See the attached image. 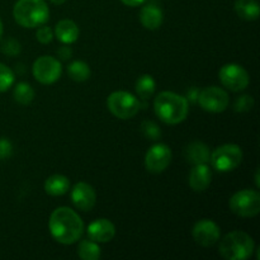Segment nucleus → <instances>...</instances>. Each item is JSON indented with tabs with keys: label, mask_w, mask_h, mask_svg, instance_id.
I'll return each instance as SVG.
<instances>
[{
	"label": "nucleus",
	"mask_w": 260,
	"mask_h": 260,
	"mask_svg": "<svg viewBox=\"0 0 260 260\" xmlns=\"http://www.w3.org/2000/svg\"><path fill=\"white\" fill-rule=\"evenodd\" d=\"M48 229L57 243L71 245L80 240L84 233V222L74 210L69 207H58L51 213Z\"/></svg>",
	"instance_id": "nucleus-1"
},
{
	"label": "nucleus",
	"mask_w": 260,
	"mask_h": 260,
	"mask_svg": "<svg viewBox=\"0 0 260 260\" xmlns=\"http://www.w3.org/2000/svg\"><path fill=\"white\" fill-rule=\"evenodd\" d=\"M156 116L167 124H178L184 121L189 112V102L173 91H161L154 101Z\"/></svg>",
	"instance_id": "nucleus-2"
},
{
	"label": "nucleus",
	"mask_w": 260,
	"mask_h": 260,
	"mask_svg": "<svg viewBox=\"0 0 260 260\" xmlns=\"http://www.w3.org/2000/svg\"><path fill=\"white\" fill-rule=\"evenodd\" d=\"M50 9L45 0H18L13 8L15 22L24 28H36L47 22Z\"/></svg>",
	"instance_id": "nucleus-3"
},
{
	"label": "nucleus",
	"mask_w": 260,
	"mask_h": 260,
	"mask_svg": "<svg viewBox=\"0 0 260 260\" xmlns=\"http://www.w3.org/2000/svg\"><path fill=\"white\" fill-rule=\"evenodd\" d=\"M255 249L253 238L244 231L229 233L221 240L218 251L228 260H245L250 258Z\"/></svg>",
	"instance_id": "nucleus-4"
},
{
	"label": "nucleus",
	"mask_w": 260,
	"mask_h": 260,
	"mask_svg": "<svg viewBox=\"0 0 260 260\" xmlns=\"http://www.w3.org/2000/svg\"><path fill=\"white\" fill-rule=\"evenodd\" d=\"M243 161V150L235 144H226L213 150L210 162L213 169L221 173H228L236 169Z\"/></svg>",
	"instance_id": "nucleus-5"
},
{
	"label": "nucleus",
	"mask_w": 260,
	"mask_h": 260,
	"mask_svg": "<svg viewBox=\"0 0 260 260\" xmlns=\"http://www.w3.org/2000/svg\"><path fill=\"white\" fill-rule=\"evenodd\" d=\"M107 106L111 113L117 118L129 119L136 116L140 111L139 99L128 91L118 90L112 93L107 99Z\"/></svg>",
	"instance_id": "nucleus-6"
},
{
	"label": "nucleus",
	"mask_w": 260,
	"mask_h": 260,
	"mask_svg": "<svg viewBox=\"0 0 260 260\" xmlns=\"http://www.w3.org/2000/svg\"><path fill=\"white\" fill-rule=\"evenodd\" d=\"M230 210L240 217H255L260 212V194L254 189H243L230 198Z\"/></svg>",
	"instance_id": "nucleus-7"
},
{
	"label": "nucleus",
	"mask_w": 260,
	"mask_h": 260,
	"mask_svg": "<svg viewBox=\"0 0 260 260\" xmlns=\"http://www.w3.org/2000/svg\"><path fill=\"white\" fill-rule=\"evenodd\" d=\"M33 76L41 84H52L60 79L62 73V66L57 58L52 56H41L33 62Z\"/></svg>",
	"instance_id": "nucleus-8"
},
{
	"label": "nucleus",
	"mask_w": 260,
	"mask_h": 260,
	"mask_svg": "<svg viewBox=\"0 0 260 260\" xmlns=\"http://www.w3.org/2000/svg\"><path fill=\"white\" fill-rule=\"evenodd\" d=\"M218 78L225 88L233 91L244 90L249 85V74L238 63H226L218 71Z\"/></svg>",
	"instance_id": "nucleus-9"
},
{
	"label": "nucleus",
	"mask_w": 260,
	"mask_h": 260,
	"mask_svg": "<svg viewBox=\"0 0 260 260\" xmlns=\"http://www.w3.org/2000/svg\"><path fill=\"white\" fill-rule=\"evenodd\" d=\"M197 102L206 112L220 113L228 108L230 98L223 89L218 86H208L200 91Z\"/></svg>",
	"instance_id": "nucleus-10"
},
{
	"label": "nucleus",
	"mask_w": 260,
	"mask_h": 260,
	"mask_svg": "<svg viewBox=\"0 0 260 260\" xmlns=\"http://www.w3.org/2000/svg\"><path fill=\"white\" fill-rule=\"evenodd\" d=\"M172 161V150L165 144H156L150 147L145 156V167L150 173L164 172Z\"/></svg>",
	"instance_id": "nucleus-11"
},
{
	"label": "nucleus",
	"mask_w": 260,
	"mask_h": 260,
	"mask_svg": "<svg viewBox=\"0 0 260 260\" xmlns=\"http://www.w3.org/2000/svg\"><path fill=\"white\" fill-rule=\"evenodd\" d=\"M220 233L221 231L217 223H215L211 220H207V218L196 222L192 230V235L196 243L200 244L201 246H205V248L215 245L218 241V239H220Z\"/></svg>",
	"instance_id": "nucleus-12"
},
{
	"label": "nucleus",
	"mask_w": 260,
	"mask_h": 260,
	"mask_svg": "<svg viewBox=\"0 0 260 260\" xmlns=\"http://www.w3.org/2000/svg\"><path fill=\"white\" fill-rule=\"evenodd\" d=\"M71 200L78 210L86 212V211L93 210L95 206L96 193L90 184L80 182L74 185L71 190Z\"/></svg>",
	"instance_id": "nucleus-13"
},
{
	"label": "nucleus",
	"mask_w": 260,
	"mask_h": 260,
	"mask_svg": "<svg viewBox=\"0 0 260 260\" xmlns=\"http://www.w3.org/2000/svg\"><path fill=\"white\" fill-rule=\"evenodd\" d=\"M116 235L113 222L107 218H98L88 226V238L95 243H108Z\"/></svg>",
	"instance_id": "nucleus-14"
},
{
	"label": "nucleus",
	"mask_w": 260,
	"mask_h": 260,
	"mask_svg": "<svg viewBox=\"0 0 260 260\" xmlns=\"http://www.w3.org/2000/svg\"><path fill=\"white\" fill-rule=\"evenodd\" d=\"M211 180H212V172L210 167L207 164H197L190 170L188 182L194 192H203L211 184Z\"/></svg>",
	"instance_id": "nucleus-15"
},
{
	"label": "nucleus",
	"mask_w": 260,
	"mask_h": 260,
	"mask_svg": "<svg viewBox=\"0 0 260 260\" xmlns=\"http://www.w3.org/2000/svg\"><path fill=\"white\" fill-rule=\"evenodd\" d=\"M210 149L207 145L201 141L190 142L184 149V157L189 164H207L210 161Z\"/></svg>",
	"instance_id": "nucleus-16"
},
{
	"label": "nucleus",
	"mask_w": 260,
	"mask_h": 260,
	"mask_svg": "<svg viewBox=\"0 0 260 260\" xmlns=\"http://www.w3.org/2000/svg\"><path fill=\"white\" fill-rule=\"evenodd\" d=\"M55 36L63 45L74 43L79 38V27L74 20L62 19L56 24Z\"/></svg>",
	"instance_id": "nucleus-17"
},
{
	"label": "nucleus",
	"mask_w": 260,
	"mask_h": 260,
	"mask_svg": "<svg viewBox=\"0 0 260 260\" xmlns=\"http://www.w3.org/2000/svg\"><path fill=\"white\" fill-rule=\"evenodd\" d=\"M162 12L156 5H145L140 12V22L146 29L155 30L161 25L162 23Z\"/></svg>",
	"instance_id": "nucleus-18"
},
{
	"label": "nucleus",
	"mask_w": 260,
	"mask_h": 260,
	"mask_svg": "<svg viewBox=\"0 0 260 260\" xmlns=\"http://www.w3.org/2000/svg\"><path fill=\"white\" fill-rule=\"evenodd\" d=\"M70 188V182L65 175L55 174L51 175L45 182V192L47 194L57 197V196L65 194Z\"/></svg>",
	"instance_id": "nucleus-19"
},
{
	"label": "nucleus",
	"mask_w": 260,
	"mask_h": 260,
	"mask_svg": "<svg viewBox=\"0 0 260 260\" xmlns=\"http://www.w3.org/2000/svg\"><path fill=\"white\" fill-rule=\"evenodd\" d=\"M236 14L245 20H256L259 18V3L256 0H236Z\"/></svg>",
	"instance_id": "nucleus-20"
},
{
	"label": "nucleus",
	"mask_w": 260,
	"mask_h": 260,
	"mask_svg": "<svg viewBox=\"0 0 260 260\" xmlns=\"http://www.w3.org/2000/svg\"><path fill=\"white\" fill-rule=\"evenodd\" d=\"M78 255L83 260H98L101 259V248L98 243L93 240H81L78 246Z\"/></svg>",
	"instance_id": "nucleus-21"
},
{
	"label": "nucleus",
	"mask_w": 260,
	"mask_h": 260,
	"mask_svg": "<svg viewBox=\"0 0 260 260\" xmlns=\"http://www.w3.org/2000/svg\"><path fill=\"white\" fill-rule=\"evenodd\" d=\"M156 89V83H155L154 78L149 74L140 76L136 81V91L139 94L140 98L142 99H149L151 98L152 94L155 93Z\"/></svg>",
	"instance_id": "nucleus-22"
},
{
	"label": "nucleus",
	"mask_w": 260,
	"mask_h": 260,
	"mask_svg": "<svg viewBox=\"0 0 260 260\" xmlns=\"http://www.w3.org/2000/svg\"><path fill=\"white\" fill-rule=\"evenodd\" d=\"M68 73L69 76L74 81H78V83H83V81H86L90 78V68L84 61H74V62H71L68 68Z\"/></svg>",
	"instance_id": "nucleus-23"
},
{
	"label": "nucleus",
	"mask_w": 260,
	"mask_h": 260,
	"mask_svg": "<svg viewBox=\"0 0 260 260\" xmlns=\"http://www.w3.org/2000/svg\"><path fill=\"white\" fill-rule=\"evenodd\" d=\"M15 102L23 106H28L35 99V90L28 83H18L13 91Z\"/></svg>",
	"instance_id": "nucleus-24"
},
{
	"label": "nucleus",
	"mask_w": 260,
	"mask_h": 260,
	"mask_svg": "<svg viewBox=\"0 0 260 260\" xmlns=\"http://www.w3.org/2000/svg\"><path fill=\"white\" fill-rule=\"evenodd\" d=\"M14 73L7 65L0 62V93L7 91L14 84Z\"/></svg>",
	"instance_id": "nucleus-25"
},
{
	"label": "nucleus",
	"mask_w": 260,
	"mask_h": 260,
	"mask_svg": "<svg viewBox=\"0 0 260 260\" xmlns=\"http://www.w3.org/2000/svg\"><path fill=\"white\" fill-rule=\"evenodd\" d=\"M2 52L7 56H17L19 55L20 51H22V46L14 38H7V40L3 41L2 47H0Z\"/></svg>",
	"instance_id": "nucleus-26"
},
{
	"label": "nucleus",
	"mask_w": 260,
	"mask_h": 260,
	"mask_svg": "<svg viewBox=\"0 0 260 260\" xmlns=\"http://www.w3.org/2000/svg\"><path fill=\"white\" fill-rule=\"evenodd\" d=\"M254 107V99L251 95H241L236 98L235 103H234V111L235 112H249L251 111Z\"/></svg>",
	"instance_id": "nucleus-27"
},
{
	"label": "nucleus",
	"mask_w": 260,
	"mask_h": 260,
	"mask_svg": "<svg viewBox=\"0 0 260 260\" xmlns=\"http://www.w3.org/2000/svg\"><path fill=\"white\" fill-rule=\"evenodd\" d=\"M142 132H144L145 136L147 137V139H151V140H156L157 137L160 136V129L159 127L156 126V124L154 123V122L151 121H146L142 123Z\"/></svg>",
	"instance_id": "nucleus-28"
},
{
	"label": "nucleus",
	"mask_w": 260,
	"mask_h": 260,
	"mask_svg": "<svg viewBox=\"0 0 260 260\" xmlns=\"http://www.w3.org/2000/svg\"><path fill=\"white\" fill-rule=\"evenodd\" d=\"M37 40L40 41L41 43H43V45H47V43H50L51 41H52L53 38V32L52 29H51L50 27H41L40 29L37 30Z\"/></svg>",
	"instance_id": "nucleus-29"
},
{
	"label": "nucleus",
	"mask_w": 260,
	"mask_h": 260,
	"mask_svg": "<svg viewBox=\"0 0 260 260\" xmlns=\"http://www.w3.org/2000/svg\"><path fill=\"white\" fill-rule=\"evenodd\" d=\"M13 146L12 142L7 139H0V160H5L12 156Z\"/></svg>",
	"instance_id": "nucleus-30"
},
{
	"label": "nucleus",
	"mask_w": 260,
	"mask_h": 260,
	"mask_svg": "<svg viewBox=\"0 0 260 260\" xmlns=\"http://www.w3.org/2000/svg\"><path fill=\"white\" fill-rule=\"evenodd\" d=\"M57 56L61 60H69V58L73 56V50H71V47H69L68 45L61 46L57 50Z\"/></svg>",
	"instance_id": "nucleus-31"
},
{
	"label": "nucleus",
	"mask_w": 260,
	"mask_h": 260,
	"mask_svg": "<svg viewBox=\"0 0 260 260\" xmlns=\"http://www.w3.org/2000/svg\"><path fill=\"white\" fill-rule=\"evenodd\" d=\"M198 94H200V90H198L197 88H194V86H193V88H190L189 90H188V94H187V96H185V98H187L188 102H197Z\"/></svg>",
	"instance_id": "nucleus-32"
},
{
	"label": "nucleus",
	"mask_w": 260,
	"mask_h": 260,
	"mask_svg": "<svg viewBox=\"0 0 260 260\" xmlns=\"http://www.w3.org/2000/svg\"><path fill=\"white\" fill-rule=\"evenodd\" d=\"M121 2L123 3L124 5H127V7H139V5H141L145 0H121Z\"/></svg>",
	"instance_id": "nucleus-33"
},
{
	"label": "nucleus",
	"mask_w": 260,
	"mask_h": 260,
	"mask_svg": "<svg viewBox=\"0 0 260 260\" xmlns=\"http://www.w3.org/2000/svg\"><path fill=\"white\" fill-rule=\"evenodd\" d=\"M50 2L53 3V4H56V5H61V4H63L66 0H50Z\"/></svg>",
	"instance_id": "nucleus-34"
},
{
	"label": "nucleus",
	"mask_w": 260,
	"mask_h": 260,
	"mask_svg": "<svg viewBox=\"0 0 260 260\" xmlns=\"http://www.w3.org/2000/svg\"><path fill=\"white\" fill-rule=\"evenodd\" d=\"M3 32H4V28H3V22L2 19H0V40H2L3 37Z\"/></svg>",
	"instance_id": "nucleus-35"
},
{
	"label": "nucleus",
	"mask_w": 260,
	"mask_h": 260,
	"mask_svg": "<svg viewBox=\"0 0 260 260\" xmlns=\"http://www.w3.org/2000/svg\"><path fill=\"white\" fill-rule=\"evenodd\" d=\"M255 182H256V187H259V172H256L255 174Z\"/></svg>",
	"instance_id": "nucleus-36"
}]
</instances>
